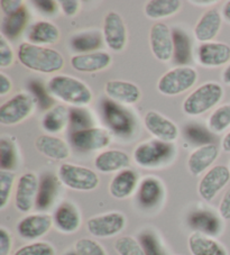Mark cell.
I'll list each match as a JSON object with an SVG mask.
<instances>
[{"label": "cell", "instance_id": "obj_1", "mask_svg": "<svg viewBox=\"0 0 230 255\" xmlns=\"http://www.w3.org/2000/svg\"><path fill=\"white\" fill-rule=\"evenodd\" d=\"M19 62L32 71L41 73L59 72L64 67V58L50 47L21 43L18 47Z\"/></svg>", "mask_w": 230, "mask_h": 255}, {"label": "cell", "instance_id": "obj_2", "mask_svg": "<svg viewBox=\"0 0 230 255\" xmlns=\"http://www.w3.org/2000/svg\"><path fill=\"white\" fill-rule=\"evenodd\" d=\"M51 94L75 107H85L89 105L94 96L85 82L70 76H55L47 83Z\"/></svg>", "mask_w": 230, "mask_h": 255}, {"label": "cell", "instance_id": "obj_3", "mask_svg": "<svg viewBox=\"0 0 230 255\" xmlns=\"http://www.w3.org/2000/svg\"><path fill=\"white\" fill-rule=\"evenodd\" d=\"M224 89L219 83L207 82L198 87L183 101V112L189 116H199L219 104Z\"/></svg>", "mask_w": 230, "mask_h": 255}, {"label": "cell", "instance_id": "obj_4", "mask_svg": "<svg viewBox=\"0 0 230 255\" xmlns=\"http://www.w3.org/2000/svg\"><path fill=\"white\" fill-rule=\"evenodd\" d=\"M174 146L160 139H150L139 144L134 152L136 163L143 168H157L169 162L174 155Z\"/></svg>", "mask_w": 230, "mask_h": 255}, {"label": "cell", "instance_id": "obj_5", "mask_svg": "<svg viewBox=\"0 0 230 255\" xmlns=\"http://www.w3.org/2000/svg\"><path fill=\"white\" fill-rule=\"evenodd\" d=\"M57 175L64 186L78 191L95 190L100 182L98 174L94 170L70 163L62 164Z\"/></svg>", "mask_w": 230, "mask_h": 255}, {"label": "cell", "instance_id": "obj_6", "mask_svg": "<svg viewBox=\"0 0 230 255\" xmlns=\"http://www.w3.org/2000/svg\"><path fill=\"white\" fill-rule=\"evenodd\" d=\"M198 73L191 67H178L163 74L157 82V89L165 96H178L188 91L197 82Z\"/></svg>", "mask_w": 230, "mask_h": 255}, {"label": "cell", "instance_id": "obj_7", "mask_svg": "<svg viewBox=\"0 0 230 255\" xmlns=\"http://www.w3.org/2000/svg\"><path fill=\"white\" fill-rule=\"evenodd\" d=\"M37 99L33 95L20 92L0 107V123L6 126L17 125L33 113Z\"/></svg>", "mask_w": 230, "mask_h": 255}, {"label": "cell", "instance_id": "obj_8", "mask_svg": "<svg viewBox=\"0 0 230 255\" xmlns=\"http://www.w3.org/2000/svg\"><path fill=\"white\" fill-rule=\"evenodd\" d=\"M126 225V217L119 212H112L90 218L87 228L91 235L99 239L113 237L120 233Z\"/></svg>", "mask_w": 230, "mask_h": 255}, {"label": "cell", "instance_id": "obj_9", "mask_svg": "<svg viewBox=\"0 0 230 255\" xmlns=\"http://www.w3.org/2000/svg\"><path fill=\"white\" fill-rule=\"evenodd\" d=\"M150 48L155 58L162 62H169L174 55L173 32L164 23H156L152 26L149 33Z\"/></svg>", "mask_w": 230, "mask_h": 255}, {"label": "cell", "instance_id": "obj_10", "mask_svg": "<svg viewBox=\"0 0 230 255\" xmlns=\"http://www.w3.org/2000/svg\"><path fill=\"white\" fill-rule=\"evenodd\" d=\"M113 136L101 127H88L75 130L71 136L73 145L81 151H96L107 147L112 143Z\"/></svg>", "mask_w": 230, "mask_h": 255}, {"label": "cell", "instance_id": "obj_11", "mask_svg": "<svg viewBox=\"0 0 230 255\" xmlns=\"http://www.w3.org/2000/svg\"><path fill=\"white\" fill-rule=\"evenodd\" d=\"M230 180V169L226 165H216L203 175L199 182V195L206 201H211L223 190Z\"/></svg>", "mask_w": 230, "mask_h": 255}, {"label": "cell", "instance_id": "obj_12", "mask_svg": "<svg viewBox=\"0 0 230 255\" xmlns=\"http://www.w3.org/2000/svg\"><path fill=\"white\" fill-rule=\"evenodd\" d=\"M38 189V179L33 172H26L18 179L15 193V205L20 213H28L36 205Z\"/></svg>", "mask_w": 230, "mask_h": 255}, {"label": "cell", "instance_id": "obj_13", "mask_svg": "<svg viewBox=\"0 0 230 255\" xmlns=\"http://www.w3.org/2000/svg\"><path fill=\"white\" fill-rule=\"evenodd\" d=\"M104 38L110 50L121 52L127 44V29L122 17L116 11H110L104 20Z\"/></svg>", "mask_w": 230, "mask_h": 255}, {"label": "cell", "instance_id": "obj_14", "mask_svg": "<svg viewBox=\"0 0 230 255\" xmlns=\"http://www.w3.org/2000/svg\"><path fill=\"white\" fill-rule=\"evenodd\" d=\"M145 127L150 134L155 136L156 139L162 142L172 143L178 138L179 128L173 122L166 118L162 114L150 111L144 118Z\"/></svg>", "mask_w": 230, "mask_h": 255}, {"label": "cell", "instance_id": "obj_15", "mask_svg": "<svg viewBox=\"0 0 230 255\" xmlns=\"http://www.w3.org/2000/svg\"><path fill=\"white\" fill-rule=\"evenodd\" d=\"M53 223L54 221L48 214L28 215L17 224V232L24 240H37L51 230Z\"/></svg>", "mask_w": 230, "mask_h": 255}, {"label": "cell", "instance_id": "obj_16", "mask_svg": "<svg viewBox=\"0 0 230 255\" xmlns=\"http://www.w3.org/2000/svg\"><path fill=\"white\" fill-rule=\"evenodd\" d=\"M112 64V56L106 52H92V53L79 54L71 58V65L79 72L92 73L103 71Z\"/></svg>", "mask_w": 230, "mask_h": 255}, {"label": "cell", "instance_id": "obj_17", "mask_svg": "<svg viewBox=\"0 0 230 255\" xmlns=\"http://www.w3.org/2000/svg\"><path fill=\"white\" fill-rule=\"evenodd\" d=\"M199 62L205 67H220L229 62L230 46L225 43L209 42L199 47Z\"/></svg>", "mask_w": 230, "mask_h": 255}, {"label": "cell", "instance_id": "obj_18", "mask_svg": "<svg viewBox=\"0 0 230 255\" xmlns=\"http://www.w3.org/2000/svg\"><path fill=\"white\" fill-rule=\"evenodd\" d=\"M105 92L110 99L125 105L136 104L140 99V90L135 83L110 80L105 86Z\"/></svg>", "mask_w": 230, "mask_h": 255}, {"label": "cell", "instance_id": "obj_19", "mask_svg": "<svg viewBox=\"0 0 230 255\" xmlns=\"http://www.w3.org/2000/svg\"><path fill=\"white\" fill-rule=\"evenodd\" d=\"M219 149L215 144H206L191 153L188 160L189 171L193 175H200L215 163Z\"/></svg>", "mask_w": 230, "mask_h": 255}, {"label": "cell", "instance_id": "obj_20", "mask_svg": "<svg viewBox=\"0 0 230 255\" xmlns=\"http://www.w3.org/2000/svg\"><path fill=\"white\" fill-rule=\"evenodd\" d=\"M221 23H223V19H221V15L218 9L211 8V9L207 10L194 27V35H196L198 41L202 42L203 44L212 41L218 35Z\"/></svg>", "mask_w": 230, "mask_h": 255}, {"label": "cell", "instance_id": "obj_21", "mask_svg": "<svg viewBox=\"0 0 230 255\" xmlns=\"http://www.w3.org/2000/svg\"><path fill=\"white\" fill-rule=\"evenodd\" d=\"M53 221L57 230L69 234L79 230L81 225V215L74 204L64 201L57 207Z\"/></svg>", "mask_w": 230, "mask_h": 255}, {"label": "cell", "instance_id": "obj_22", "mask_svg": "<svg viewBox=\"0 0 230 255\" xmlns=\"http://www.w3.org/2000/svg\"><path fill=\"white\" fill-rule=\"evenodd\" d=\"M35 147L43 155L56 161L65 160L70 156L68 143L56 136L39 135L35 140Z\"/></svg>", "mask_w": 230, "mask_h": 255}, {"label": "cell", "instance_id": "obj_23", "mask_svg": "<svg viewBox=\"0 0 230 255\" xmlns=\"http://www.w3.org/2000/svg\"><path fill=\"white\" fill-rule=\"evenodd\" d=\"M130 165V159L125 152L119 149H108L96 157L95 166L103 173L117 172L126 170Z\"/></svg>", "mask_w": 230, "mask_h": 255}, {"label": "cell", "instance_id": "obj_24", "mask_svg": "<svg viewBox=\"0 0 230 255\" xmlns=\"http://www.w3.org/2000/svg\"><path fill=\"white\" fill-rule=\"evenodd\" d=\"M188 243L192 255H228L223 244L200 232H193Z\"/></svg>", "mask_w": 230, "mask_h": 255}, {"label": "cell", "instance_id": "obj_25", "mask_svg": "<svg viewBox=\"0 0 230 255\" xmlns=\"http://www.w3.org/2000/svg\"><path fill=\"white\" fill-rule=\"evenodd\" d=\"M138 178L135 171L122 170L113 178L109 184V192L116 199H125L135 191Z\"/></svg>", "mask_w": 230, "mask_h": 255}, {"label": "cell", "instance_id": "obj_26", "mask_svg": "<svg viewBox=\"0 0 230 255\" xmlns=\"http://www.w3.org/2000/svg\"><path fill=\"white\" fill-rule=\"evenodd\" d=\"M163 196V184L154 177L145 178L138 188V201L143 207L155 206Z\"/></svg>", "mask_w": 230, "mask_h": 255}, {"label": "cell", "instance_id": "obj_27", "mask_svg": "<svg viewBox=\"0 0 230 255\" xmlns=\"http://www.w3.org/2000/svg\"><path fill=\"white\" fill-rule=\"evenodd\" d=\"M196 232H200L208 236H216L221 232L220 219L211 212H196L189 219Z\"/></svg>", "mask_w": 230, "mask_h": 255}, {"label": "cell", "instance_id": "obj_28", "mask_svg": "<svg viewBox=\"0 0 230 255\" xmlns=\"http://www.w3.org/2000/svg\"><path fill=\"white\" fill-rule=\"evenodd\" d=\"M60 38V29L50 21H37L29 33V41L35 45H46L56 43Z\"/></svg>", "mask_w": 230, "mask_h": 255}, {"label": "cell", "instance_id": "obj_29", "mask_svg": "<svg viewBox=\"0 0 230 255\" xmlns=\"http://www.w3.org/2000/svg\"><path fill=\"white\" fill-rule=\"evenodd\" d=\"M70 120L71 114L68 108L59 105V106L51 108L45 114V116L43 117L42 125L43 128L50 133H60L65 128Z\"/></svg>", "mask_w": 230, "mask_h": 255}, {"label": "cell", "instance_id": "obj_30", "mask_svg": "<svg viewBox=\"0 0 230 255\" xmlns=\"http://www.w3.org/2000/svg\"><path fill=\"white\" fill-rule=\"evenodd\" d=\"M182 2L179 0H152L145 6V14L148 18L160 19L174 15L180 10Z\"/></svg>", "mask_w": 230, "mask_h": 255}, {"label": "cell", "instance_id": "obj_31", "mask_svg": "<svg viewBox=\"0 0 230 255\" xmlns=\"http://www.w3.org/2000/svg\"><path fill=\"white\" fill-rule=\"evenodd\" d=\"M105 113L107 121L113 128L118 133L126 134L130 133L131 121L127 113L121 111L120 108L113 103L105 104Z\"/></svg>", "mask_w": 230, "mask_h": 255}, {"label": "cell", "instance_id": "obj_32", "mask_svg": "<svg viewBox=\"0 0 230 255\" xmlns=\"http://www.w3.org/2000/svg\"><path fill=\"white\" fill-rule=\"evenodd\" d=\"M57 190V181L53 175H46L39 183L38 195L36 200V207L39 210H45L52 205L55 199Z\"/></svg>", "mask_w": 230, "mask_h": 255}, {"label": "cell", "instance_id": "obj_33", "mask_svg": "<svg viewBox=\"0 0 230 255\" xmlns=\"http://www.w3.org/2000/svg\"><path fill=\"white\" fill-rule=\"evenodd\" d=\"M28 19V14L23 7L15 14L10 16H6L2 23V35L8 38H15L18 36L21 30H23L26 21Z\"/></svg>", "mask_w": 230, "mask_h": 255}, {"label": "cell", "instance_id": "obj_34", "mask_svg": "<svg viewBox=\"0 0 230 255\" xmlns=\"http://www.w3.org/2000/svg\"><path fill=\"white\" fill-rule=\"evenodd\" d=\"M209 129L214 133L220 134L230 126V104L224 105L211 114L208 121Z\"/></svg>", "mask_w": 230, "mask_h": 255}, {"label": "cell", "instance_id": "obj_35", "mask_svg": "<svg viewBox=\"0 0 230 255\" xmlns=\"http://www.w3.org/2000/svg\"><path fill=\"white\" fill-rule=\"evenodd\" d=\"M174 58L179 63H187L190 59V38L182 30L175 29L173 32Z\"/></svg>", "mask_w": 230, "mask_h": 255}, {"label": "cell", "instance_id": "obj_36", "mask_svg": "<svg viewBox=\"0 0 230 255\" xmlns=\"http://www.w3.org/2000/svg\"><path fill=\"white\" fill-rule=\"evenodd\" d=\"M115 250L119 255H146L141 244L131 236L119 237L115 243Z\"/></svg>", "mask_w": 230, "mask_h": 255}, {"label": "cell", "instance_id": "obj_37", "mask_svg": "<svg viewBox=\"0 0 230 255\" xmlns=\"http://www.w3.org/2000/svg\"><path fill=\"white\" fill-rule=\"evenodd\" d=\"M16 175L8 170H0V209H5L10 199Z\"/></svg>", "mask_w": 230, "mask_h": 255}, {"label": "cell", "instance_id": "obj_38", "mask_svg": "<svg viewBox=\"0 0 230 255\" xmlns=\"http://www.w3.org/2000/svg\"><path fill=\"white\" fill-rule=\"evenodd\" d=\"M74 249L78 255H107L103 245L90 239L78 240L74 244Z\"/></svg>", "mask_w": 230, "mask_h": 255}, {"label": "cell", "instance_id": "obj_39", "mask_svg": "<svg viewBox=\"0 0 230 255\" xmlns=\"http://www.w3.org/2000/svg\"><path fill=\"white\" fill-rule=\"evenodd\" d=\"M15 146L10 139L1 138L0 142V165L1 170L10 171L15 164Z\"/></svg>", "mask_w": 230, "mask_h": 255}, {"label": "cell", "instance_id": "obj_40", "mask_svg": "<svg viewBox=\"0 0 230 255\" xmlns=\"http://www.w3.org/2000/svg\"><path fill=\"white\" fill-rule=\"evenodd\" d=\"M14 255H55V250L46 242H35V243L21 246Z\"/></svg>", "mask_w": 230, "mask_h": 255}, {"label": "cell", "instance_id": "obj_41", "mask_svg": "<svg viewBox=\"0 0 230 255\" xmlns=\"http://www.w3.org/2000/svg\"><path fill=\"white\" fill-rule=\"evenodd\" d=\"M73 47L80 52L95 51L100 46L101 37L98 34H85L73 39Z\"/></svg>", "mask_w": 230, "mask_h": 255}, {"label": "cell", "instance_id": "obj_42", "mask_svg": "<svg viewBox=\"0 0 230 255\" xmlns=\"http://www.w3.org/2000/svg\"><path fill=\"white\" fill-rule=\"evenodd\" d=\"M14 62V51H12L6 37L0 36V68H7Z\"/></svg>", "mask_w": 230, "mask_h": 255}, {"label": "cell", "instance_id": "obj_43", "mask_svg": "<svg viewBox=\"0 0 230 255\" xmlns=\"http://www.w3.org/2000/svg\"><path fill=\"white\" fill-rule=\"evenodd\" d=\"M140 241L146 255H163L158 243L152 234H149V233L143 234L140 237Z\"/></svg>", "mask_w": 230, "mask_h": 255}, {"label": "cell", "instance_id": "obj_44", "mask_svg": "<svg viewBox=\"0 0 230 255\" xmlns=\"http://www.w3.org/2000/svg\"><path fill=\"white\" fill-rule=\"evenodd\" d=\"M0 7H1L3 14L6 16H10L20 10L24 6L23 1H20V0H1L0 1Z\"/></svg>", "mask_w": 230, "mask_h": 255}, {"label": "cell", "instance_id": "obj_45", "mask_svg": "<svg viewBox=\"0 0 230 255\" xmlns=\"http://www.w3.org/2000/svg\"><path fill=\"white\" fill-rule=\"evenodd\" d=\"M11 250V236L5 227L0 228V255H9Z\"/></svg>", "mask_w": 230, "mask_h": 255}, {"label": "cell", "instance_id": "obj_46", "mask_svg": "<svg viewBox=\"0 0 230 255\" xmlns=\"http://www.w3.org/2000/svg\"><path fill=\"white\" fill-rule=\"evenodd\" d=\"M219 214L226 221H230V189H228L220 201Z\"/></svg>", "mask_w": 230, "mask_h": 255}, {"label": "cell", "instance_id": "obj_47", "mask_svg": "<svg viewBox=\"0 0 230 255\" xmlns=\"http://www.w3.org/2000/svg\"><path fill=\"white\" fill-rule=\"evenodd\" d=\"M60 5L66 16H74L79 10L80 2L77 1V0H62V1H60Z\"/></svg>", "mask_w": 230, "mask_h": 255}, {"label": "cell", "instance_id": "obj_48", "mask_svg": "<svg viewBox=\"0 0 230 255\" xmlns=\"http://www.w3.org/2000/svg\"><path fill=\"white\" fill-rule=\"evenodd\" d=\"M35 5L37 6L43 12L46 14H52L56 10V2L52 1V0H41V1H35Z\"/></svg>", "mask_w": 230, "mask_h": 255}, {"label": "cell", "instance_id": "obj_49", "mask_svg": "<svg viewBox=\"0 0 230 255\" xmlns=\"http://www.w3.org/2000/svg\"><path fill=\"white\" fill-rule=\"evenodd\" d=\"M71 122L73 123L74 125L77 126H82L85 127L88 125V118L86 117V113L85 112H80V111H74L72 114H71Z\"/></svg>", "mask_w": 230, "mask_h": 255}, {"label": "cell", "instance_id": "obj_50", "mask_svg": "<svg viewBox=\"0 0 230 255\" xmlns=\"http://www.w3.org/2000/svg\"><path fill=\"white\" fill-rule=\"evenodd\" d=\"M11 81L10 79L8 78L5 73H0V96L3 97L7 94H9L11 90Z\"/></svg>", "mask_w": 230, "mask_h": 255}, {"label": "cell", "instance_id": "obj_51", "mask_svg": "<svg viewBox=\"0 0 230 255\" xmlns=\"http://www.w3.org/2000/svg\"><path fill=\"white\" fill-rule=\"evenodd\" d=\"M188 134H190L191 138L194 139V142H205L207 138H209L206 130L201 128H190L188 129Z\"/></svg>", "mask_w": 230, "mask_h": 255}, {"label": "cell", "instance_id": "obj_52", "mask_svg": "<svg viewBox=\"0 0 230 255\" xmlns=\"http://www.w3.org/2000/svg\"><path fill=\"white\" fill-rule=\"evenodd\" d=\"M221 145H223V148L225 149L226 152H230V131H229V133L226 134Z\"/></svg>", "mask_w": 230, "mask_h": 255}, {"label": "cell", "instance_id": "obj_53", "mask_svg": "<svg viewBox=\"0 0 230 255\" xmlns=\"http://www.w3.org/2000/svg\"><path fill=\"white\" fill-rule=\"evenodd\" d=\"M223 80L225 81V83H227V85H230V64L224 70V72H223Z\"/></svg>", "mask_w": 230, "mask_h": 255}, {"label": "cell", "instance_id": "obj_54", "mask_svg": "<svg viewBox=\"0 0 230 255\" xmlns=\"http://www.w3.org/2000/svg\"><path fill=\"white\" fill-rule=\"evenodd\" d=\"M224 16H225L226 20H228L230 23V1L226 3L224 7Z\"/></svg>", "mask_w": 230, "mask_h": 255}, {"label": "cell", "instance_id": "obj_55", "mask_svg": "<svg viewBox=\"0 0 230 255\" xmlns=\"http://www.w3.org/2000/svg\"><path fill=\"white\" fill-rule=\"evenodd\" d=\"M193 3H197V5H209V3H212L214 1H192Z\"/></svg>", "mask_w": 230, "mask_h": 255}, {"label": "cell", "instance_id": "obj_56", "mask_svg": "<svg viewBox=\"0 0 230 255\" xmlns=\"http://www.w3.org/2000/svg\"><path fill=\"white\" fill-rule=\"evenodd\" d=\"M66 255H78L77 253H68Z\"/></svg>", "mask_w": 230, "mask_h": 255}]
</instances>
